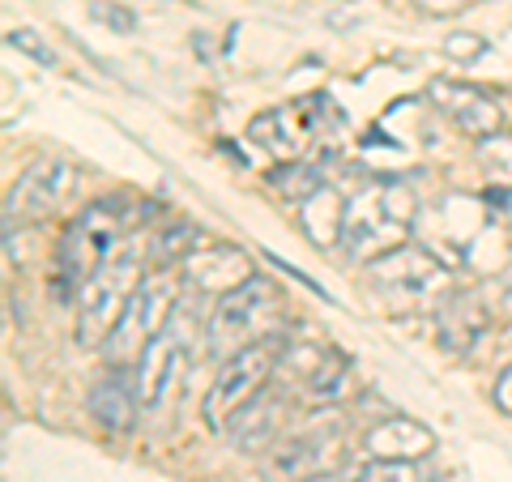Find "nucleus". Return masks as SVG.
Instances as JSON below:
<instances>
[{
  "label": "nucleus",
  "instance_id": "nucleus-21",
  "mask_svg": "<svg viewBox=\"0 0 512 482\" xmlns=\"http://www.w3.org/2000/svg\"><path fill=\"white\" fill-rule=\"evenodd\" d=\"M483 295H487V303H491L495 320H500V316H512V269H504L500 278L483 282Z\"/></svg>",
  "mask_w": 512,
  "mask_h": 482
},
{
  "label": "nucleus",
  "instance_id": "nucleus-13",
  "mask_svg": "<svg viewBox=\"0 0 512 482\" xmlns=\"http://www.w3.org/2000/svg\"><path fill=\"white\" fill-rule=\"evenodd\" d=\"M427 99L448 124L461 128L466 137L487 141V137H495V128H500V103H495L487 90L470 86V82H444V77H436V82L427 86Z\"/></svg>",
  "mask_w": 512,
  "mask_h": 482
},
{
  "label": "nucleus",
  "instance_id": "nucleus-2",
  "mask_svg": "<svg viewBox=\"0 0 512 482\" xmlns=\"http://www.w3.org/2000/svg\"><path fill=\"white\" fill-rule=\"evenodd\" d=\"M367 286L384 312L410 316V312H440L453 295V273L436 252L402 244L393 252L367 261Z\"/></svg>",
  "mask_w": 512,
  "mask_h": 482
},
{
  "label": "nucleus",
  "instance_id": "nucleus-11",
  "mask_svg": "<svg viewBox=\"0 0 512 482\" xmlns=\"http://www.w3.org/2000/svg\"><path fill=\"white\" fill-rule=\"evenodd\" d=\"M333 99H303V103H291V107H274V111H265V116H256L248 124V141L256 150H265V154H274V158H295L303 154V146L312 141V133L320 128V120H325V111Z\"/></svg>",
  "mask_w": 512,
  "mask_h": 482
},
{
  "label": "nucleus",
  "instance_id": "nucleus-8",
  "mask_svg": "<svg viewBox=\"0 0 512 482\" xmlns=\"http://www.w3.org/2000/svg\"><path fill=\"white\" fill-rule=\"evenodd\" d=\"M192 363V312L188 303H175L167 329L146 346L137 359V393H141V414H163L175 393H180L184 367Z\"/></svg>",
  "mask_w": 512,
  "mask_h": 482
},
{
  "label": "nucleus",
  "instance_id": "nucleus-19",
  "mask_svg": "<svg viewBox=\"0 0 512 482\" xmlns=\"http://www.w3.org/2000/svg\"><path fill=\"white\" fill-rule=\"evenodd\" d=\"M269 184H274L278 192H286V197H295V201H308L316 188H325V180H320V167L312 163H282L278 171H269Z\"/></svg>",
  "mask_w": 512,
  "mask_h": 482
},
{
  "label": "nucleus",
  "instance_id": "nucleus-10",
  "mask_svg": "<svg viewBox=\"0 0 512 482\" xmlns=\"http://www.w3.org/2000/svg\"><path fill=\"white\" fill-rule=\"evenodd\" d=\"M77 188V171L60 158H47V163H35L18 184L9 188L5 201V231H13V222H43L52 218L69 192Z\"/></svg>",
  "mask_w": 512,
  "mask_h": 482
},
{
  "label": "nucleus",
  "instance_id": "nucleus-7",
  "mask_svg": "<svg viewBox=\"0 0 512 482\" xmlns=\"http://www.w3.org/2000/svg\"><path fill=\"white\" fill-rule=\"evenodd\" d=\"M282 337H265V342H256L248 350H239V355L222 359L210 393H205V406H201L205 423H210L214 431H227L235 414L244 410L269 380H274V367H278V355H282Z\"/></svg>",
  "mask_w": 512,
  "mask_h": 482
},
{
  "label": "nucleus",
  "instance_id": "nucleus-22",
  "mask_svg": "<svg viewBox=\"0 0 512 482\" xmlns=\"http://www.w3.org/2000/svg\"><path fill=\"white\" fill-rule=\"evenodd\" d=\"M94 18L107 22L111 30H124V35H128V30H137V18H133V13H128V9H116V5H107V0H99V5H94Z\"/></svg>",
  "mask_w": 512,
  "mask_h": 482
},
{
  "label": "nucleus",
  "instance_id": "nucleus-9",
  "mask_svg": "<svg viewBox=\"0 0 512 482\" xmlns=\"http://www.w3.org/2000/svg\"><path fill=\"white\" fill-rule=\"evenodd\" d=\"M342 440L346 436L338 423H312L303 431H286L265 453V470H269V478H282V482H308L320 474H333L346 457Z\"/></svg>",
  "mask_w": 512,
  "mask_h": 482
},
{
  "label": "nucleus",
  "instance_id": "nucleus-16",
  "mask_svg": "<svg viewBox=\"0 0 512 482\" xmlns=\"http://www.w3.org/2000/svg\"><path fill=\"white\" fill-rule=\"evenodd\" d=\"M491 325H495V312H491V303L483 295V286H474V291H453L444 308L436 312L440 342L448 350H470Z\"/></svg>",
  "mask_w": 512,
  "mask_h": 482
},
{
  "label": "nucleus",
  "instance_id": "nucleus-17",
  "mask_svg": "<svg viewBox=\"0 0 512 482\" xmlns=\"http://www.w3.org/2000/svg\"><path fill=\"white\" fill-rule=\"evenodd\" d=\"M431 448H436L431 427L406 419V414H389L363 436V453L372 461H423Z\"/></svg>",
  "mask_w": 512,
  "mask_h": 482
},
{
  "label": "nucleus",
  "instance_id": "nucleus-12",
  "mask_svg": "<svg viewBox=\"0 0 512 482\" xmlns=\"http://www.w3.org/2000/svg\"><path fill=\"white\" fill-rule=\"evenodd\" d=\"M291 406H295V393L282 389V384L269 380L261 393H256L244 410L231 419V440L244 448V453H269L282 436H286V423H291Z\"/></svg>",
  "mask_w": 512,
  "mask_h": 482
},
{
  "label": "nucleus",
  "instance_id": "nucleus-6",
  "mask_svg": "<svg viewBox=\"0 0 512 482\" xmlns=\"http://www.w3.org/2000/svg\"><path fill=\"white\" fill-rule=\"evenodd\" d=\"M175 303H180V299H175L171 278H146V282H141L137 291L128 295L120 320L107 333V342L99 346L103 363L107 367H137V359L146 355V346L167 329Z\"/></svg>",
  "mask_w": 512,
  "mask_h": 482
},
{
  "label": "nucleus",
  "instance_id": "nucleus-15",
  "mask_svg": "<svg viewBox=\"0 0 512 482\" xmlns=\"http://www.w3.org/2000/svg\"><path fill=\"white\" fill-rule=\"evenodd\" d=\"M252 273H256L252 261L231 244H201L180 265V278L192 286V291H214V295H227L235 286H244Z\"/></svg>",
  "mask_w": 512,
  "mask_h": 482
},
{
  "label": "nucleus",
  "instance_id": "nucleus-14",
  "mask_svg": "<svg viewBox=\"0 0 512 482\" xmlns=\"http://www.w3.org/2000/svg\"><path fill=\"white\" fill-rule=\"evenodd\" d=\"M86 410L111 436H128L141 414V393L137 376H128V367H107V376H99L86 393Z\"/></svg>",
  "mask_w": 512,
  "mask_h": 482
},
{
  "label": "nucleus",
  "instance_id": "nucleus-23",
  "mask_svg": "<svg viewBox=\"0 0 512 482\" xmlns=\"http://www.w3.org/2000/svg\"><path fill=\"white\" fill-rule=\"evenodd\" d=\"M444 52H448V56L470 60V56H483V52H487V43H483V39H448V43H444Z\"/></svg>",
  "mask_w": 512,
  "mask_h": 482
},
{
  "label": "nucleus",
  "instance_id": "nucleus-4",
  "mask_svg": "<svg viewBox=\"0 0 512 482\" xmlns=\"http://www.w3.org/2000/svg\"><path fill=\"white\" fill-rule=\"evenodd\" d=\"M128 218H133V205L120 201V197H107V201H94L77 214L69 227H64L60 244H56V282H60V295H77L82 282L99 269L116 244L128 231Z\"/></svg>",
  "mask_w": 512,
  "mask_h": 482
},
{
  "label": "nucleus",
  "instance_id": "nucleus-24",
  "mask_svg": "<svg viewBox=\"0 0 512 482\" xmlns=\"http://www.w3.org/2000/svg\"><path fill=\"white\" fill-rule=\"evenodd\" d=\"M495 406H500L512 419V367H504L500 380H495Z\"/></svg>",
  "mask_w": 512,
  "mask_h": 482
},
{
  "label": "nucleus",
  "instance_id": "nucleus-3",
  "mask_svg": "<svg viewBox=\"0 0 512 482\" xmlns=\"http://www.w3.org/2000/svg\"><path fill=\"white\" fill-rule=\"evenodd\" d=\"M282 333H286V312H282L278 286L265 273H252L244 286L218 295V308L210 312V325H205V355L231 359L239 350Z\"/></svg>",
  "mask_w": 512,
  "mask_h": 482
},
{
  "label": "nucleus",
  "instance_id": "nucleus-5",
  "mask_svg": "<svg viewBox=\"0 0 512 482\" xmlns=\"http://www.w3.org/2000/svg\"><path fill=\"white\" fill-rule=\"evenodd\" d=\"M141 282H146V273H141V239L124 235L116 252H111L82 282V291H77V342L103 346L111 325H116L124 312L128 295H133Z\"/></svg>",
  "mask_w": 512,
  "mask_h": 482
},
{
  "label": "nucleus",
  "instance_id": "nucleus-1",
  "mask_svg": "<svg viewBox=\"0 0 512 482\" xmlns=\"http://www.w3.org/2000/svg\"><path fill=\"white\" fill-rule=\"evenodd\" d=\"M419 201L402 180H367L342 210V235L338 244L350 261H376V256L402 248L410 239Z\"/></svg>",
  "mask_w": 512,
  "mask_h": 482
},
{
  "label": "nucleus",
  "instance_id": "nucleus-20",
  "mask_svg": "<svg viewBox=\"0 0 512 482\" xmlns=\"http://www.w3.org/2000/svg\"><path fill=\"white\" fill-rule=\"evenodd\" d=\"M5 43L13 47V52H22V56H30V60H39V64H47V69H56V52L39 39V30H30V26H13L9 35H5Z\"/></svg>",
  "mask_w": 512,
  "mask_h": 482
},
{
  "label": "nucleus",
  "instance_id": "nucleus-18",
  "mask_svg": "<svg viewBox=\"0 0 512 482\" xmlns=\"http://www.w3.org/2000/svg\"><path fill=\"white\" fill-rule=\"evenodd\" d=\"M201 244H205V235H201L197 227H188V222H175V227L158 231V235L150 239L146 256H150L154 269H171V265H184Z\"/></svg>",
  "mask_w": 512,
  "mask_h": 482
},
{
  "label": "nucleus",
  "instance_id": "nucleus-25",
  "mask_svg": "<svg viewBox=\"0 0 512 482\" xmlns=\"http://www.w3.org/2000/svg\"><path fill=\"white\" fill-rule=\"evenodd\" d=\"M419 5H423L427 13H453V9L466 5V0H419Z\"/></svg>",
  "mask_w": 512,
  "mask_h": 482
}]
</instances>
